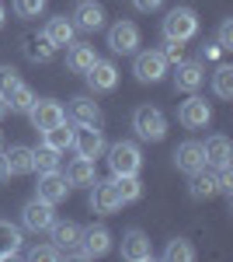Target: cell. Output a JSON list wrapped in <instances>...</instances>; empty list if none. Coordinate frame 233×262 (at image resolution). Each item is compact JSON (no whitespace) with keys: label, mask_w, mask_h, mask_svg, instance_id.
Here are the masks:
<instances>
[{"label":"cell","mask_w":233,"mask_h":262,"mask_svg":"<svg viewBox=\"0 0 233 262\" xmlns=\"http://www.w3.org/2000/svg\"><path fill=\"white\" fill-rule=\"evenodd\" d=\"M80 231H84V227H77L73 221H63V224H53V227H49V234H53V245H56L63 255H70V252H73V248L80 245Z\"/></svg>","instance_id":"603a6c76"},{"label":"cell","mask_w":233,"mask_h":262,"mask_svg":"<svg viewBox=\"0 0 233 262\" xmlns=\"http://www.w3.org/2000/svg\"><path fill=\"white\" fill-rule=\"evenodd\" d=\"M21 248V227L7 221V217H0V259H14Z\"/></svg>","instance_id":"484cf974"},{"label":"cell","mask_w":233,"mask_h":262,"mask_svg":"<svg viewBox=\"0 0 233 262\" xmlns=\"http://www.w3.org/2000/svg\"><path fill=\"white\" fill-rule=\"evenodd\" d=\"M70 119H73V126H101V108L94 98L80 95L70 101Z\"/></svg>","instance_id":"d6986e66"},{"label":"cell","mask_w":233,"mask_h":262,"mask_svg":"<svg viewBox=\"0 0 233 262\" xmlns=\"http://www.w3.org/2000/svg\"><path fill=\"white\" fill-rule=\"evenodd\" d=\"M174 168L177 171H185V175H195L198 168H205V154H202V143L198 140H185L174 147Z\"/></svg>","instance_id":"7c38bea8"},{"label":"cell","mask_w":233,"mask_h":262,"mask_svg":"<svg viewBox=\"0 0 233 262\" xmlns=\"http://www.w3.org/2000/svg\"><path fill=\"white\" fill-rule=\"evenodd\" d=\"M213 91H216V98H223V101L233 98V67L219 63L213 70Z\"/></svg>","instance_id":"f546056e"},{"label":"cell","mask_w":233,"mask_h":262,"mask_svg":"<svg viewBox=\"0 0 233 262\" xmlns=\"http://www.w3.org/2000/svg\"><path fill=\"white\" fill-rule=\"evenodd\" d=\"M4 116H7V101L0 98V119H4Z\"/></svg>","instance_id":"b9f144b4"},{"label":"cell","mask_w":233,"mask_h":262,"mask_svg":"<svg viewBox=\"0 0 233 262\" xmlns=\"http://www.w3.org/2000/svg\"><path fill=\"white\" fill-rule=\"evenodd\" d=\"M160 53H164V60L167 63H181L185 60V42H174V39H167V49H160Z\"/></svg>","instance_id":"8d00e7d4"},{"label":"cell","mask_w":233,"mask_h":262,"mask_svg":"<svg viewBox=\"0 0 233 262\" xmlns=\"http://www.w3.org/2000/svg\"><path fill=\"white\" fill-rule=\"evenodd\" d=\"M122 259L129 262H150L153 259V245H150V238L143 234V231H125L122 234Z\"/></svg>","instance_id":"4fadbf2b"},{"label":"cell","mask_w":233,"mask_h":262,"mask_svg":"<svg viewBox=\"0 0 233 262\" xmlns=\"http://www.w3.org/2000/svg\"><path fill=\"white\" fill-rule=\"evenodd\" d=\"M105 154H108L112 175H139V168H143V154H139V147L133 140L112 143V147H105Z\"/></svg>","instance_id":"7a4b0ae2"},{"label":"cell","mask_w":233,"mask_h":262,"mask_svg":"<svg viewBox=\"0 0 233 262\" xmlns=\"http://www.w3.org/2000/svg\"><path fill=\"white\" fill-rule=\"evenodd\" d=\"M42 35H45V39H49V42L59 49V46H70V42H73V35H77V25L66 18V14H56V18L45 21V32H42Z\"/></svg>","instance_id":"44dd1931"},{"label":"cell","mask_w":233,"mask_h":262,"mask_svg":"<svg viewBox=\"0 0 233 262\" xmlns=\"http://www.w3.org/2000/svg\"><path fill=\"white\" fill-rule=\"evenodd\" d=\"M164 259L167 262H195V248L188 238H171L164 248Z\"/></svg>","instance_id":"4dcf8cb0"},{"label":"cell","mask_w":233,"mask_h":262,"mask_svg":"<svg viewBox=\"0 0 233 262\" xmlns=\"http://www.w3.org/2000/svg\"><path fill=\"white\" fill-rule=\"evenodd\" d=\"M28 119H32V129H53L66 122V108L53 98H35V105L28 108Z\"/></svg>","instance_id":"9c48e42d"},{"label":"cell","mask_w":233,"mask_h":262,"mask_svg":"<svg viewBox=\"0 0 233 262\" xmlns=\"http://www.w3.org/2000/svg\"><path fill=\"white\" fill-rule=\"evenodd\" d=\"M216 46H219L223 53H226V49H233V21L230 18L219 25V42H216Z\"/></svg>","instance_id":"74e56055"},{"label":"cell","mask_w":233,"mask_h":262,"mask_svg":"<svg viewBox=\"0 0 233 262\" xmlns=\"http://www.w3.org/2000/svg\"><path fill=\"white\" fill-rule=\"evenodd\" d=\"M202 56H205V60H219L223 49H219V46H202Z\"/></svg>","instance_id":"ab89813d"},{"label":"cell","mask_w":233,"mask_h":262,"mask_svg":"<svg viewBox=\"0 0 233 262\" xmlns=\"http://www.w3.org/2000/svg\"><path fill=\"white\" fill-rule=\"evenodd\" d=\"M70 189H73V185L66 182V175H63L59 168L56 171H39V185H35V196H39V200L56 206V203H63L70 196Z\"/></svg>","instance_id":"30bf717a"},{"label":"cell","mask_w":233,"mask_h":262,"mask_svg":"<svg viewBox=\"0 0 233 262\" xmlns=\"http://www.w3.org/2000/svg\"><path fill=\"white\" fill-rule=\"evenodd\" d=\"M18 84H21V77H18V70H14V67H0V98L7 101V95H11Z\"/></svg>","instance_id":"e575fe53"},{"label":"cell","mask_w":233,"mask_h":262,"mask_svg":"<svg viewBox=\"0 0 233 262\" xmlns=\"http://www.w3.org/2000/svg\"><path fill=\"white\" fill-rule=\"evenodd\" d=\"M7 179H11V168H7V158L0 154V182H7Z\"/></svg>","instance_id":"60d3db41"},{"label":"cell","mask_w":233,"mask_h":262,"mask_svg":"<svg viewBox=\"0 0 233 262\" xmlns=\"http://www.w3.org/2000/svg\"><path fill=\"white\" fill-rule=\"evenodd\" d=\"M0 25H4V4H0Z\"/></svg>","instance_id":"7bdbcfd3"},{"label":"cell","mask_w":233,"mask_h":262,"mask_svg":"<svg viewBox=\"0 0 233 262\" xmlns=\"http://www.w3.org/2000/svg\"><path fill=\"white\" fill-rule=\"evenodd\" d=\"M112 252V231L108 227H87V231H80V245L70 252L73 259H101V255H108Z\"/></svg>","instance_id":"277c9868"},{"label":"cell","mask_w":233,"mask_h":262,"mask_svg":"<svg viewBox=\"0 0 233 262\" xmlns=\"http://www.w3.org/2000/svg\"><path fill=\"white\" fill-rule=\"evenodd\" d=\"M84 77H87V84H91V91H115L118 67L112 60H94V67H91Z\"/></svg>","instance_id":"e0dca14e"},{"label":"cell","mask_w":233,"mask_h":262,"mask_svg":"<svg viewBox=\"0 0 233 262\" xmlns=\"http://www.w3.org/2000/svg\"><path fill=\"white\" fill-rule=\"evenodd\" d=\"M112 182H115V189H118V196H122V203L143 200V182H139V175H112Z\"/></svg>","instance_id":"f1b7e54d"},{"label":"cell","mask_w":233,"mask_h":262,"mask_svg":"<svg viewBox=\"0 0 233 262\" xmlns=\"http://www.w3.org/2000/svg\"><path fill=\"white\" fill-rule=\"evenodd\" d=\"M0 143H4V137H0Z\"/></svg>","instance_id":"ee69618b"},{"label":"cell","mask_w":233,"mask_h":262,"mask_svg":"<svg viewBox=\"0 0 233 262\" xmlns=\"http://www.w3.org/2000/svg\"><path fill=\"white\" fill-rule=\"evenodd\" d=\"M97 53L94 46H87V42H70L66 46V67L73 70V74H87L91 67H94Z\"/></svg>","instance_id":"7402d4cb"},{"label":"cell","mask_w":233,"mask_h":262,"mask_svg":"<svg viewBox=\"0 0 233 262\" xmlns=\"http://www.w3.org/2000/svg\"><path fill=\"white\" fill-rule=\"evenodd\" d=\"M177 122H181L185 129H205V126L213 122V105L192 91L188 98L181 101V108H177Z\"/></svg>","instance_id":"5b68a950"},{"label":"cell","mask_w":233,"mask_h":262,"mask_svg":"<svg viewBox=\"0 0 233 262\" xmlns=\"http://www.w3.org/2000/svg\"><path fill=\"white\" fill-rule=\"evenodd\" d=\"M21 53H24L32 63H49L53 53H56V46L45 39L42 32H28V35H21Z\"/></svg>","instance_id":"ac0fdd59"},{"label":"cell","mask_w":233,"mask_h":262,"mask_svg":"<svg viewBox=\"0 0 233 262\" xmlns=\"http://www.w3.org/2000/svg\"><path fill=\"white\" fill-rule=\"evenodd\" d=\"M45 11V0H14V14L18 18H39Z\"/></svg>","instance_id":"d590c367"},{"label":"cell","mask_w":233,"mask_h":262,"mask_svg":"<svg viewBox=\"0 0 233 262\" xmlns=\"http://www.w3.org/2000/svg\"><path fill=\"white\" fill-rule=\"evenodd\" d=\"M42 143L45 147H53V150H70L73 147V126L70 122H59V126H53V129H42Z\"/></svg>","instance_id":"4316f807"},{"label":"cell","mask_w":233,"mask_h":262,"mask_svg":"<svg viewBox=\"0 0 233 262\" xmlns=\"http://www.w3.org/2000/svg\"><path fill=\"white\" fill-rule=\"evenodd\" d=\"M133 129L139 133V140H150V143H160L167 137V119L157 105H139L133 112Z\"/></svg>","instance_id":"6da1fadb"},{"label":"cell","mask_w":233,"mask_h":262,"mask_svg":"<svg viewBox=\"0 0 233 262\" xmlns=\"http://www.w3.org/2000/svg\"><path fill=\"white\" fill-rule=\"evenodd\" d=\"M63 175H66L70 185H94L97 182V168H94V161H87V158H73Z\"/></svg>","instance_id":"d4e9b609"},{"label":"cell","mask_w":233,"mask_h":262,"mask_svg":"<svg viewBox=\"0 0 233 262\" xmlns=\"http://www.w3.org/2000/svg\"><path fill=\"white\" fill-rule=\"evenodd\" d=\"M4 158H7L11 175H32V171H35V164H32V147H24V143H14Z\"/></svg>","instance_id":"83f0119b"},{"label":"cell","mask_w":233,"mask_h":262,"mask_svg":"<svg viewBox=\"0 0 233 262\" xmlns=\"http://www.w3.org/2000/svg\"><path fill=\"white\" fill-rule=\"evenodd\" d=\"M32 105H35V91H32L24 81H21L11 95H7V108H11V112H28Z\"/></svg>","instance_id":"1f68e13d"},{"label":"cell","mask_w":233,"mask_h":262,"mask_svg":"<svg viewBox=\"0 0 233 262\" xmlns=\"http://www.w3.org/2000/svg\"><path fill=\"white\" fill-rule=\"evenodd\" d=\"M32 164H35V171H56L59 168V150H53V147L42 143L39 150H32Z\"/></svg>","instance_id":"d6a6232c"},{"label":"cell","mask_w":233,"mask_h":262,"mask_svg":"<svg viewBox=\"0 0 233 262\" xmlns=\"http://www.w3.org/2000/svg\"><path fill=\"white\" fill-rule=\"evenodd\" d=\"M167 67H171V63L164 60L160 49H146V53H136L133 74H136V81H143V84H157L164 74H167Z\"/></svg>","instance_id":"8992f818"},{"label":"cell","mask_w":233,"mask_h":262,"mask_svg":"<svg viewBox=\"0 0 233 262\" xmlns=\"http://www.w3.org/2000/svg\"><path fill=\"white\" fill-rule=\"evenodd\" d=\"M21 224L28 227V231H35V234H42V231H49L53 224H56V210H53V203L45 200H28L24 203V210H21Z\"/></svg>","instance_id":"ba28073f"},{"label":"cell","mask_w":233,"mask_h":262,"mask_svg":"<svg viewBox=\"0 0 233 262\" xmlns=\"http://www.w3.org/2000/svg\"><path fill=\"white\" fill-rule=\"evenodd\" d=\"M73 25L84 28V32H97V28H105V7L94 4V0H80L77 11H73Z\"/></svg>","instance_id":"ffe728a7"},{"label":"cell","mask_w":233,"mask_h":262,"mask_svg":"<svg viewBox=\"0 0 233 262\" xmlns=\"http://www.w3.org/2000/svg\"><path fill=\"white\" fill-rule=\"evenodd\" d=\"M198 35V14L192 7H174L167 11L164 18V39H174V42H188Z\"/></svg>","instance_id":"3957f363"},{"label":"cell","mask_w":233,"mask_h":262,"mask_svg":"<svg viewBox=\"0 0 233 262\" xmlns=\"http://www.w3.org/2000/svg\"><path fill=\"white\" fill-rule=\"evenodd\" d=\"M105 133L97 126H73V150L77 158H87V161H97L105 154Z\"/></svg>","instance_id":"52a82bcc"},{"label":"cell","mask_w":233,"mask_h":262,"mask_svg":"<svg viewBox=\"0 0 233 262\" xmlns=\"http://www.w3.org/2000/svg\"><path fill=\"white\" fill-rule=\"evenodd\" d=\"M205 84V67L195 60H181L177 63V74H174V91H198Z\"/></svg>","instance_id":"2e32d148"},{"label":"cell","mask_w":233,"mask_h":262,"mask_svg":"<svg viewBox=\"0 0 233 262\" xmlns=\"http://www.w3.org/2000/svg\"><path fill=\"white\" fill-rule=\"evenodd\" d=\"M28 259H32V262H56V259H63V252L49 242V245H35V248L28 252Z\"/></svg>","instance_id":"836d02e7"},{"label":"cell","mask_w":233,"mask_h":262,"mask_svg":"<svg viewBox=\"0 0 233 262\" xmlns=\"http://www.w3.org/2000/svg\"><path fill=\"white\" fill-rule=\"evenodd\" d=\"M188 192H192V200H213L219 196V182H216V171L209 168H198L192 175V185H188Z\"/></svg>","instance_id":"cb8c5ba5"},{"label":"cell","mask_w":233,"mask_h":262,"mask_svg":"<svg viewBox=\"0 0 233 262\" xmlns=\"http://www.w3.org/2000/svg\"><path fill=\"white\" fill-rule=\"evenodd\" d=\"M108 49H112V53H122V56L136 53L139 49V28L133 21H115V25L108 28Z\"/></svg>","instance_id":"8fae6325"},{"label":"cell","mask_w":233,"mask_h":262,"mask_svg":"<svg viewBox=\"0 0 233 262\" xmlns=\"http://www.w3.org/2000/svg\"><path fill=\"white\" fill-rule=\"evenodd\" d=\"M125 203L118 196L115 182H94V192H91V210L94 213H118Z\"/></svg>","instance_id":"5bb4252c"},{"label":"cell","mask_w":233,"mask_h":262,"mask_svg":"<svg viewBox=\"0 0 233 262\" xmlns=\"http://www.w3.org/2000/svg\"><path fill=\"white\" fill-rule=\"evenodd\" d=\"M202 154H205V168H226L233 161V143L223 133H213L202 143Z\"/></svg>","instance_id":"9a60e30c"},{"label":"cell","mask_w":233,"mask_h":262,"mask_svg":"<svg viewBox=\"0 0 233 262\" xmlns=\"http://www.w3.org/2000/svg\"><path fill=\"white\" fill-rule=\"evenodd\" d=\"M160 4H164V0H133V7H136V11H143V14H150V11H157Z\"/></svg>","instance_id":"f35d334b"}]
</instances>
